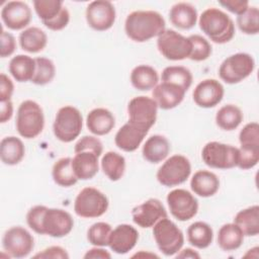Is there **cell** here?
<instances>
[{"instance_id":"51","label":"cell","mask_w":259,"mask_h":259,"mask_svg":"<svg viewBox=\"0 0 259 259\" xmlns=\"http://www.w3.org/2000/svg\"><path fill=\"white\" fill-rule=\"evenodd\" d=\"M69 21H70V13H69L68 9L65 7L63 9V11L61 12V14L57 18H55L53 21L48 22L44 25L51 30L58 31V30H62L63 28H65L68 25Z\"/></svg>"},{"instance_id":"49","label":"cell","mask_w":259,"mask_h":259,"mask_svg":"<svg viewBox=\"0 0 259 259\" xmlns=\"http://www.w3.org/2000/svg\"><path fill=\"white\" fill-rule=\"evenodd\" d=\"M219 3L221 6L237 15H241L249 7V2L247 0H221Z\"/></svg>"},{"instance_id":"29","label":"cell","mask_w":259,"mask_h":259,"mask_svg":"<svg viewBox=\"0 0 259 259\" xmlns=\"http://www.w3.org/2000/svg\"><path fill=\"white\" fill-rule=\"evenodd\" d=\"M8 70L17 82L31 81L35 72V60L26 55H17L10 60Z\"/></svg>"},{"instance_id":"8","label":"cell","mask_w":259,"mask_h":259,"mask_svg":"<svg viewBox=\"0 0 259 259\" xmlns=\"http://www.w3.org/2000/svg\"><path fill=\"white\" fill-rule=\"evenodd\" d=\"M191 174V164L183 155H173L158 169L156 177L160 184L173 187L184 183Z\"/></svg>"},{"instance_id":"13","label":"cell","mask_w":259,"mask_h":259,"mask_svg":"<svg viewBox=\"0 0 259 259\" xmlns=\"http://www.w3.org/2000/svg\"><path fill=\"white\" fill-rule=\"evenodd\" d=\"M166 199L171 214L180 222L189 221L197 213L198 201L186 189H173L168 193Z\"/></svg>"},{"instance_id":"54","label":"cell","mask_w":259,"mask_h":259,"mask_svg":"<svg viewBox=\"0 0 259 259\" xmlns=\"http://www.w3.org/2000/svg\"><path fill=\"white\" fill-rule=\"evenodd\" d=\"M176 257L177 258H193V259H198V258H200V255L197 252H195L194 250H192L190 248H186V249H183L182 251H180V253H178Z\"/></svg>"},{"instance_id":"48","label":"cell","mask_w":259,"mask_h":259,"mask_svg":"<svg viewBox=\"0 0 259 259\" xmlns=\"http://www.w3.org/2000/svg\"><path fill=\"white\" fill-rule=\"evenodd\" d=\"M33 258H44V259H68L69 254L67 251L60 246H51L44 249L41 252H38L33 256Z\"/></svg>"},{"instance_id":"55","label":"cell","mask_w":259,"mask_h":259,"mask_svg":"<svg viewBox=\"0 0 259 259\" xmlns=\"http://www.w3.org/2000/svg\"><path fill=\"white\" fill-rule=\"evenodd\" d=\"M132 257L133 258H159L158 255L151 252H145V251H140L139 253H136Z\"/></svg>"},{"instance_id":"46","label":"cell","mask_w":259,"mask_h":259,"mask_svg":"<svg viewBox=\"0 0 259 259\" xmlns=\"http://www.w3.org/2000/svg\"><path fill=\"white\" fill-rule=\"evenodd\" d=\"M47 208L48 207L46 205H35V206H32L27 211L26 223H27L28 227L36 234L42 235L41 222H42V217H44Z\"/></svg>"},{"instance_id":"22","label":"cell","mask_w":259,"mask_h":259,"mask_svg":"<svg viewBox=\"0 0 259 259\" xmlns=\"http://www.w3.org/2000/svg\"><path fill=\"white\" fill-rule=\"evenodd\" d=\"M115 125V118L111 111L106 108L97 107L92 109L86 117V126L95 136L109 134Z\"/></svg>"},{"instance_id":"23","label":"cell","mask_w":259,"mask_h":259,"mask_svg":"<svg viewBox=\"0 0 259 259\" xmlns=\"http://www.w3.org/2000/svg\"><path fill=\"white\" fill-rule=\"evenodd\" d=\"M98 158L92 151H83L76 153L72 159V168L78 180H88L93 178L98 170Z\"/></svg>"},{"instance_id":"50","label":"cell","mask_w":259,"mask_h":259,"mask_svg":"<svg viewBox=\"0 0 259 259\" xmlns=\"http://www.w3.org/2000/svg\"><path fill=\"white\" fill-rule=\"evenodd\" d=\"M14 91V85L11 79L4 73L0 75V101H8L11 99Z\"/></svg>"},{"instance_id":"53","label":"cell","mask_w":259,"mask_h":259,"mask_svg":"<svg viewBox=\"0 0 259 259\" xmlns=\"http://www.w3.org/2000/svg\"><path fill=\"white\" fill-rule=\"evenodd\" d=\"M13 114V103L11 100L1 102L0 106V122L4 123L8 121Z\"/></svg>"},{"instance_id":"16","label":"cell","mask_w":259,"mask_h":259,"mask_svg":"<svg viewBox=\"0 0 259 259\" xmlns=\"http://www.w3.org/2000/svg\"><path fill=\"white\" fill-rule=\"evenodd\" d=\"M132 217L134 223L143 229L152 228L161 219L168 218L163 203L157 198H150L135 206Z\"/></svg>"},{"instance_id":"28","label":"cell","mask_w":259,"mask_h":259,"mask_svg":"<svg viewBox=\"0 0 259 259\" xmlns=\"http://www.w3.org/2000/svg\"><path fill=\"white\" fill-rule=\"evenodd\" d=\"M48 44L47 33L36 26H31L19 34V45L21 49L30 54L41 52Z\"/></svg>"},{"instance_id":"25","label":"cell","mask_w":259,"mask_h":259,"mask_svg":"<svg viewBox=\"0 0 259 259\" xmlns=\"http://www.w3.org/2000/svg\"><path fill=\"white\" fill-rule=\"evenodd\" d=\"M170 22L180 29H190L197 21L196 8L187 2L174 4L169 11Z\"/></svg>"},{"instance_id":"30","label":"cell","mask_w":259,"mask_h":259,"mask_svg":"<svg viewBox=\"0 0 259 259\" xmlns=\"http://www.w3.org/2000/svg\"><path fill=\"white\" fill-rule=\"evenodd\" d=\"M158 81V72L149 65H139L132 70L131 83L137 90L148 91L154 89Z\"/></svg>"},{"instance_id":"24","label":"cell","mask_w":259,"mask_h":259,"mask_svg":"<svg viewBox=\"0 0 259 259\" xmlns=\"http://www.w3.org/2000/svg\"><path fill=\"white\" fill-rule=\"evenodd\" d=\"M191 190L200 197H210L214 195L220 188V179L218 176L207 170L196 171L190 180Z\"/></svg>"},{"instance_id":"31","label":"cell","mask_w":259,"mask_h":259,"mask_svg":"<svg viewBox=\"0 0 259 259\" xmlns=\"http://www.w3.org/2000/svg\"><path fill=\"white\" fill-rule=\"evenodd\" d=\"M244 236L254 237L259 234V206L257 204L240 210L234 218Z\"/></svg>"},{"instance_id":"47","label":"cell","mask_w":259,"mask_h":259,"mask_svg":"<svg viewBox=\"0 0 259 259\" xmlns=\"http://www.w3.org/2000/svg\"><path fill=\"white\" fill-rule=\"evenodd\" d=\"M0 39H1V49H0L1 58H6L11 56L16 49L15 37L10 32H7L2 28Z\"/></svg>"},{"instance_id":"45","label":"cell","mask_w":259,"mask_h":259,"mask_svg":"<svg viewBox=\"0 0 259 259\" xmlns=\"http://www.w3.org/2000/svg\"><path fill=\"white\" fill-rule=\"evenodd\" d=\"M83 151H92L100 157L103 152V146L98 138L93 136H84L76 143L74 148L75 154Z\"/></svg>"},{"instance_id":"3","label":"cell","mask_w":259,"mask_h":259,"mask_svg":"<svg viewBox=\"0 0 259 259\" xmlns=\"http://www.w3.org/2000/svg\"><path fill=\"white\" fill-rule=\"evenodd\" d=\"M15 126L22 138H36L45 126V115L40 105L33 100L21 102L17 109Z\"/></svg>"},{"instance_id":"17","label":"cell","mask_w":259,"mask_h":259,"mask_svg":"<svg viewBox=\"0 0 259 259\" xmlns=\"http://www.w3.org/2000/svg\"><path fill=\"white\" fill-rule=\"evenodd\" d=\"M225 94L222 83L215 79H205L199 82L193 90L194 103L202 108H211L218 105Z\"/></svg>"},{"instance_id":"7","label":"cell","mask_w":259,"mask_h":259,"mask_svg":"<svg viewBox=\"0 0 259 259\" xmlns=\"http://www.w3.org/2000/svg\"><path fill=\"white\" fill-rule=\"evenodd\" d=\"M254 69L255 61L251 55L237 53L223 61L219 68V76L227 84H237L249 77Z\"/></svg>"},{"instance_id":"4","label":"cell","mask_w":259,"mask_h":259,"mask_svg":"<svg viewBox=\"0 0 259 259\" xmlns=\"http://www.w3.org/2000/svg\"><path fill=\"white\" fill-rule=\"evenodd\" d=\"M83 127V117L80 110L72 105L61 107L55 117L53 131L55 137L63 142L70 143L79 137Z\"/></svg>"},{"instance_id":"6","label":"cell","mask_w":259,"mask_h":259,"mask_svg":"<svg viewBox=\"0 0 259 259\" xmlns=\"http://www.w3.org/2000/svg\"><path fill=\"white\" fill-rule=\"evenodd\" d=\"M108 205V198L103 192L94 187H85L75 198L74 211L84 219L99 218L106 212Z\"/></svg>"},{"instance_id":"40","label":"cell","mask_w":259,"mask_h":259,"mask_svg":"<svg viewBox=\"0 0 259 259\" xmlns=\"http://www.w3.org/2000/svg\"><path fill=\"white\" fill-rule=\"evenodd\" d=\"M112 232V228L105 222H98L93 224L87 231L88 242L96 247L108 246L109 237Z\"/></svg>"},{"instance_id":"2","label":"cell","mask_w":259,"mask_h":259,"mask_svg":"<svg viewBox=\"0 0 259 259\" xmlns=\"http://www.w3.org/2000/svg\"><path fill=\"white\" fill-rule=\"evenodd\" d=\"M198 24L202 32L219 45L230 41L235 35V24L232 18L215 7L205 9L199 16Z\"/></svg>"},{"instance_id":"1","label":"cell","mask_w":259,"mask_h":259,"mask_svg":"<svg viewBox=\"0 0 259 259\" xmlns=\"http://www.w3.org/2000/svg\"><path fill=\"white\" fill-rule=\"evenodd\" d=\"M165 19L154 10H137L130 13L124 21V31L132 40L145 42L159 36L165 28Z\"/></svg>"},{"instance_id":"42","label":"cell","mask_w":259,"mask_h":259,"mask_svg":"<svg viewBox=\"0 0 259 259\" xmlns=\"http://www.w3.org/2000/svg\"><path fill=\"white\" fill-rule=\"evenodd\" d=\"M191 42V53L189 59L194 62H201L208 59L211 55V46L206 38L199 34L188 36Z\"/></svg>"},{"instance_id":"27","label":"cell","mask_w":259,"mask_h":259,"mask_svg":"<svg viewBox=\"0 0 259 259\" xmlns=\"http://www.w3.org/2000/svg\"><path fill=\"white\" fill-rule=\"evenodd\" d=\"M25 155V148L22 141L14 136L5 137L0 142L1 161L8 166L17 165Z\"/></svg>"},{"instance_id":"36","label":"cell","mask_w":259,"mask_h":259,"mask_svg":"<svg viewBox=\"0 0 259 259\" xmlns=\"http://www.w3.org/2000/svg\"><path fill=\"white\" fill-rule=\"evenodd\" d=\"M52 176L55 183L62 187L73 186L78 181L72 168V159L70 157L61 158L54 164Z\"/></svg>"},{"instance_id":"10","label":"cell","mask_w":259,"mask_h":259,"mask_svg":"<svg viewBox=\"0 0 259 259\" xmlns=\"http://www.w3.org/2000/svg\"><path fill=\"white\" fill-rule=\"evenodd\" d=\"M160 54L170 61H181L189 58L191 42L188 37L173 29H165L157 38Z\"/></svg>"},{"instance_id":"19","label":"cell","mask_w":259,"mask_h":259,"mask_svg":"<svg viewBox=\"0 0 259 259\" xmlns=\"http://www.w3.org/2000/svg\"><path fill=\"white\" fill-rule=\"evenodd\" d=\"M138 240L139 233L136 228L127 224H121L112 230L108 246L114 253L123 255L135 248Z\"/></svg>"},{"instance_id":"38","label":"cell","mask_w":259,"mask_h":259,"mask_svg":"<svg viewBox=\"0 0 259 259\" xmlns=\"http://www.w3.org/2000/svg\"><path fill=\"white\" fill-rule=\"evenodd\" d=\"M33 7L42 24L53 21L65 8L61 0H34Z\"/></svg>"},{"instance_id":"11","label":"cell","mask_w":259,"mask_h":259,"mask_svg":"<svg viewBox=\"0 0 259 259\" xmlns=\"http://www.w3.org/2000/svg\"><path fill=\"white\" fill-rule=\"evenodd\" d=\"M158 108L156 101L151 97H134L127 104L128 121L149 132L156 122Z\"/></svg>"},{"instance_id":"34","label":"cell","mask_w":259,"mask_h":259,"mask_svg":"<svg viewBox=\"0 0 259 259\" xmlns=\"http://www.w3.org/2000/svg\"><path fill=\"white\" fill-rule=\"evenodd\" d=\"M101 169L111 181L119 180L125 170V159L122 155L109 151L102 156Z\"/></svg>"},{"instance_id":"33","label":"cell","mask_w":259,"mask_h":259,"mask_svg":"<svg viewBox=\"0 0 259 259\" xmlns=\"http://www.w3.org/2000/svg\"><path fill=\"white\" fill-rule=\"evenodd\" d=\"M187 240L193 247L205 249L212 243L213 231L204 222H194L187 228Z\"/></svg>"},{"instance_id":"35","label":"cell","mask_w":259,"mask_h":259,"mask_svg":"<svg viewBox=\"0 0 259 259\" xmlns=\"http://www.w3.org/2000/svg\"><path fill=\"white\" fill-rule=\"evenodd\" d=\"M242 110L234 104L222 106L215 114L217 125L224 131L236 130L243 121Z\"/></svg>"},{"instance_id":"32","label":"cell","mask_w":259,"mask_h":259,"mask_svg":"<svg viewBox=\"0 0 259 259\" xmlns=\"http://www.w3.org/2000/svg\"><path fill=\"white\" fill-rule=\"evenodd\" d=\"M244 241L242 230L234 223L225 224L218 233V245L224 251H234L239 249Z\"/></svg>"},{"instance_id":"44","label":"cell","mask_w":259,"mask_h":259,"mask_svg":"<svg viewBox=\"0 0 259 259\" xmlns=\"http://www.w3.org/2000/svg\"><path fill=\"white\" fill-rule=\"evenodd\" d=\"M239 142L241 147H259V124L247 123L239 134Z\"/></svg>"},{"instance_id":"14","label":"cell","mask_w":259,"mask_h":259,"mask_svg":"<svg viewBox=\"0 0 259 259\" xmlns=\"http://www.w3.org/2000/svg\"><path fill=\"white\" fill-rule=\"evenodd\" d=\"M85 15L86 21L92 29L105 31L112 27L116 12L111 2L107 0H96L88 4Z\"/></svg>"},{"instance_id":"26","label":"cell","mask_w":259,"mask_h":259,"mask_svg":"<svg viewBox=\"0 0 259 259\" xmlns=\"http://www.w3.org/2000/svg\"><path fill=\"white\" fill-rule=\"evenodd\" d=\"M170 152V143L164 136H151L143 146L142 154L146 161L158 164L165 160Z\"/></svg>"},{"instance_id":"20","label":"cell","mask_w":259,"mask_h":259,"mask_svg":"<svg viewBox=\"0 0 259 259\" xmlns=\"http://www.w3.org/2000/svg\"><path fill=\"white\" fill-rule=\"evenodd\" d=\"M185 93L186 91L179 85L162 82L154 87L152 96L159 108L169 110L175 108L183 101Z\"/></svg>"},{"instance_id":"43","label":"cell","mask_w":259,"mask_h":259,"mask_svg":"<svg viewBox=\"0 0 259 259\" xmlns=\"http://www.w3.org/2000/svg\"><path fill=\"white\" fill-rule=\"evenodd\" d=\"M237 167L248 170L255 167L259 162V147H240L238 148Z\"/></svg>"},{"instance_id":"21","label":"cell","mask_w":259,"mask_h":259,"mask_svg":"<svg viewBox=\"0 0 259 259\" xmlns=\"http://www.w3.org/2000/svg\"><path fill=\"white\" fill-rule=\"evenodd\" d=\"M148 133V131L127 121L115 134L114 143L118 149L124 152H134L140 147Z\"/></svg>"},{"instance_id":"9","label":"cell","mask_w":259,"mask_h":259,"mask_svg":"<svg viewBox=\"0 0 259 259\" xmlns=\"http://www.w3.org/2000/svg\"><path fill=\"white\" fill-rule=\"evenodd\" d=\"M238 153V148L232 145L208 142L202 148L201 159L210 168L227 170L237 167Z\"/></svg>"},{"instance_id":"12","label":"cell","mask_w":259,"mask_h":259,"mask_svg":"<svg viewBox=\"0 0 259 259\" xmlns=\"http://www.w3.org/2000/svg\"><path fill=\"white\" fill-rule=\"evenodd\" d=\"M2 246L9 257L23 258L33 250L34 239L26 229L11 227L3 235Z\"/></svg>"},{"instance_id":"37","label":"cell","mask_w":259,"mask_h":259,"mask_svg":"<svg viewBox=\"0 0 259 259\" xmlns=\"http://www.w3.org/2000/svg\"><path fill=\"white\" fill-rule=\"evenodd\" d=\"M162 82H169L182 87L187 91L192 84V74L190 70L183 66L166 67L161 76Z\"/></svg>"},{"instance_id":"39","label":"cell","mask_w":259,"mask_h":259,"mask_svg":"<svg viewBox=\"0 0 259 259\" xmlns=\"http://www.w3.org/2000/svg\"><path fill=\"white\" fill-rule=\"evenodd\" d=\"M35 60V72L31 82L35 85H46L53 81L56 75V67L52 60L45 57H37Z\"/></svg>"},{"instance_id":"5","label":"cell","mask_w":259,"mask_h":259,"mask_svg":"<svg viewBox=\"0 0 259 259\" xmlns=\"http://www.w3.org/2000/svg\"><path fill=\"white\" fill-rule=\"evenodd\" d=\"M153 236L159 250L165 256L175 255L184 244L182 231L168 218L161 219L153 226Z\"/></svg>"},{"instance_id":"52","label":"cell","mask_w":259,"mask_h":259,"mask_svg":"<svg viewBox=\"0 0 259 259\" xmlns=\"http://www.w3.org/2000/svg\"><path fill=\"white\" fill-rule=\"evenodd\" d=\"M85 259H110L111 258V255L108 251H106L105 249H102L100 247H96L95 248H92L90 250H88L84 256H83Z\"/></svg>"},{"instance_id":"18","label":"cell","mask_w":259,"mask_h":259,"mask_svg":"<svg viewBox=\"0 0 259 259\" xmlns=\"http://www.w3.org/2000/svg\"><path fill=\"white\" fill-rule=\"evenodd\" d=\"M1 19L9 29L20 30L30 23L31 9L25 2L9 1L1 10Z\"/></svg>"},{"instance_id":"41","label":"cell","mask_w":259,"mask_h":259,"mask_svg":"<svg viewBox=\"0 0 259 259\" xmlns=\"http://www.w3.org/2000/svg\"><path fill=\"white\" fill-rule=\"evenodd\" d=\"M239 29L245 34H257L259 32V10L255 6H249L248 9L237 16Z\"/></svg>"},{"instance_id":"15","label":"cell","mask_w":259,"mask_h":259,"mask_svg":"<svg viewBox=\"0 0 259 259\" xmlns=\"http://www.w3.org/2000/svg\"><path fill=\"white\" fill-rule=\"evenodd\" d=\"M74 227L72 215L61 208H47L42 217V235L53 238H62L71 233Z\"/></svg>"}]
</instances>
